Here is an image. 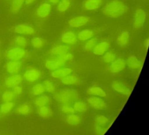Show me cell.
I'll list each match as a JSON object with an SVG mask.
<instances>
[{
    "mask_svg": "<svg viewBox=\"0 0 149 135\" xmlns=\"http://www.w3.org/2000/svg\"><path fill=\"white\" fill-rule=\"evenodd\" d=\"M127 11L126 5L120 0H112L102 8V13L109 18H116L123 15Z\"/></svg>",
    "mask_w": 149,
    "mask_h": 135,
    "instance_id": "1",
    "label": "cell"
},
{
    "mask_svg": "<svg viewBox=\"0 0 149 135\" xmlns=\"http://www.w3.org/2000/svg\"><path fill=\"white\" fill-rule=\"evenodd\" d=\"M52 5L47 1L40 3L35 9L34 17L37 20H42L47 18L52 12Z\"/></svg>",
    "mask_w": 149,
    "mask_h": 135,
    "instance_id": "2",
    "label": "cell"
},
{
    "mask_svg": "<svg viewBox=\"0 0 149 135\" xmlns=\"http://www.w3.org/2000/svg\"><path fill=\"white\" fill-rule=\"evenodd\" d=\"M27 54V51L25 48L13 46L6 51L5 56L8 61L19 60L26 57Z\"/></svg>",
    "mask_w": 149,
    "mask_h": 135,
    "instance_id": "3",
    "label": "cell"
},
{
    "mask_svg": "<svg viewBox=\"0 0 149 135\" xmlns=\"http://www.w3.org/2000/svg\"><path fill=\"white\" fill-rule=\"evenodd\" d=\"M13 30L17 35L25 36H33L37 32V30L34 26L28 23H20L16 24L13 28Z\"/></svg>",
    "mask_w": 149,
    "mask_h": 135,
    "instance_id": "4",
    "label": "cell"
},
{
    "mask_svg": "<svg viewBox=\"0 0 149 135\" xmlns=\"http://www.w3.org/2000/svg\"><path fill=\"white\" fill-rule=\"evenodd\" d=\"M146 13L142 8L136 9L134 11L133 17L132 26L135 29H139L143 28L146 22Z\"/></svg>",
    "mask_w": 149,
    "mask_h": 135,
    "instance_id": "5",
    "label": "cell"
},
{
    "mask_svg": "<svg viewBox=\"0 0 149 135\" xmlns=\"http://www.w3.org/2000/svg\"><path fill=\"white\" fill-rule=\"evenodd\" d=\"M90 21L88 17L84 15L76 16L68 21V25L72 28L79 29L86 26Z\"/></svg>",
    "mask_w": 149,
    "mask_h": 135,
    "instance_id": "6",
    "label": "cell"
},
{
    "mask_svg": "<svg viewBox=\"0 0 149 135\" xmlns=\"http://www.w3.org/2000/svg\"><path fill=\"white\" fill-rule=\"evenodd\" d=\"M40 71L35 68H31L27 69L23 74V78L27 82L34 83L38 81L41 77Z\"/></svg>",
    "mask_w": 149,
    "mask_h": 135,
    "instance_id": "7",
    "label": "cell"
},
{
    "mask_svg": "<svg viewBox=\"0 0 149 135\" xmlns=\"http://www.w3.org/2000/svg\"><path fill=\"white\" fill-rule=\"evenodd\" d=\"M47 59L45 62V67L48 69L54 70L59 68L64 67L65 62L59 57H52Z\"/></svg>",
    "mask_w": 149,
    "mask_h": 135,
    "instance_id": "8",
    "label": "cell"
},
{
    "mask_svg": "<svg viewBox=\"0 0 149 135\" xmlns=\"http://www.w3.org/2000/svg\"><path fill=\"white\" fill-rule=\"evenodd\" d=\"M88 104L93 109L99 110H103L107 108V104L105 101L100 97L92 96L87 99Z\"/></svg>",
    "mask_w": 149,
    "mask_h": 135,
    "instance_id": "9",
    "label": "cell"
},
{
    "mask_svg": "<svg viewBox=\"0 0 149 135\" xmlns=\"http://www.w3.org/2000/svg\"><path fill=\"white\" fill-rule=\"evenodd\" d=\"M62 42L67 45H74L77 42V37L72 30H68L64 32L61 37Z\"/></svg>",
    "mask_w": 149,
    "mask_h": 135,
    "instance_id": "10",
    "label": "cell"
},
{
    "mask_svg": "<svg viewBox=\"0 0 149 135\" xmlns=\"http://www.w3.org/2000/svg\"><path fill=\"white\" fill-rule=\"evenodd\" d=\"M22 64L19 60L9 61L6 64V70L11 75L18 74L22 69Z\"/></svg>",
    "mask_w": 149,
    "mask_h": 135,
    "instance_id": "11",
    "label": "cell"
},
{
    "mask_svg": "<svg viewBox=\"0 0 149 135\" xmlns=\"http://www.w3.org/2000/svg\"><path fill=\"white\" fill-rule=\"evenodd\" d=\"M110 47V44L109 42L104 40H101L97 42L92 51L95 55H102L107 52Z\"/></svg>",
    "mask_w": 149,
    "mask_h": 135,
    "instance_id": "12",
    "label": "cell"
},
{
    "mask_svg": "<svg viewBox=\"0 0 149 135\" xmlns=\"http://www.w3.org/2000/svg\"><path fill=\"white\" fill-rule=\"evenodd\" d=\"M23 78L19 74H14L8 76L5 81V84L8 88H12L16 85H19L23 81Z\"/></svg>",
    "mask_w": 149,
    "mask_h": 135,
    "instance_id": "13",
    "label": "cell"
},
{
    "mask_svg": "<svg viewBox=\"0 0 149 135\" xmlns=\"http://www.w3.org/2000/svg\"><path fill=\"white\" fill-rule=\"evenodd\" d=\"M111 88L113 90L126 96H130L132 91L131 89L127 88L123 83L118 81L113 82L111 84Z\"/></svg>",
    "mask_w": 149,
    "mask_h": 135,
    "instance_id": "14",
    "label": "cell"
},
{
    "mask_svg": "<svg viewBox=\"0 0 149 135\" xmlns=\"http://www.w3.org/2000/svg\"><path fill=\"white\" fill-rule=\"evenodd\" d=\"M126 62L123 58L116 59L111 63L109 67L110 71L112 73H117L122 71L125 68Z\"/></svg>",
    "mask_w": 149,
    "mask_h": 135,
    "instance_id": "15",
    "label": "cell"
},
{
    "mask_svg": "<svg viewBox=\"0 0 149 135\" xmlns=\"http://www.w3.org/2000/svg\"><path fill=\"white\" fill-rule=\"evenodd\" d=\"M102 3L103 0H85L84 7L85 10L93 11L99 8Z\"/></svg>",
    "mask_w": 149,
    "mask_h": 135,
    "instance_id": "16",
    "label": "cell"
},
{
    "mask_svg": "<svg viewBox=\"0 0 149 135\" xmlns=\"http://www.w3.org/2000/svg\"><path fill=\"white\" fill-rule=\"evenodd\" d=\"M72 72V70L70 68L62 67L52 71L51 75L55 78H62L70 75Z\"/></svg>",
    "mask_w": 149,
    "mask_h": 135,
    "instance_id": "17",
    "label": "cell"
},
{
    "mask_svg": "<svg viewBox=\"0 0 149 135\" xmlns=\"http://www.w3.org/2000/svg\"><path fill=\"white\" fill-rule=\"evenodd\" d=\"M70 48L67 45H56L53 47L50 51V54L52 57H58L68 52Z\"/></svg>",
    "mask_w": 149,
    "mask_h": 135,
    "instance_id": "18",
    "label": "cell"
},
{
    "mask_svg": "<svg viewBox=\"0 0 149 135\" xmlns=\"http://www.w3.org/2000/svg\"><path fill=\"white\" fill-rule=\"evenodd\" d=\"M24 5H25V0H11L10 5L11 13L14 15L18 14Z\"/></svg>",
    "mask_w": 149,
    "mask_h": 135,
    "instance_id": "19",
    "label": "cell"
},
{
    "mask_svg": "<svg viewBox=\"0 0 149 135\" xmlns=\"http://www.w3.org/2000/svg\"><path fill=\"white\" fill-rule=\"evenodd\" d=\"M95 35V32L92 30L85 29L81 30L77 35V38L80 41H87L92 38Z\"/></svg>",
    "mask_w": 149,
    "mask_h": 135,
    "instance_id": "20",
    "label": "cell"
},
{
    "mask_svg": "<svg viewBox=\"0 0 149 135\" xmlns=\"http://www.w3.org/2000/svg\"><path fill=\"white\" fill-rule=\"evenodd\" d=\"M87 93L92 96L99 97L104 98L106 96V94L105 91L101 87L94 86L90 87L87 90Z\"/></svg>",
    "mask_w": 149,
    "mask_h": 135,
    "instance_id": "21",
    "label": "cell"
},
{
    "mask_svg": "<svg viewBox=\"0 0 149 135\" xmlns=\"http://www.w3.org/2000/svg\"><path fill=\"white\" fill-rule=\"evenodd\" d=\"M14 46L25 48L27 46L28 41L26 36L21 35H17L13 40Z\"/></svg>",
    "mask_w": 149,
    "mask_h": 135,
    "instance_id": "22",
    "label": "cell"
},
{
    "mask_svg": "<svg viewBox=\"0 0 149 135\" xmlns=\"http://www.w3.org/2000/svg\"><path fill=\"white\" fill-rule=\"evenodd\" d=\"M31 45L36 49H41L45 46L46 41L41 37L34 36L31 38L30 41Z\"/></svg>",
    "mask_w": 149,
    "mask_h": 135,
    "instance_id": "23",
    "label": "cell"
},
{
    "mask_svg": "<svg viewBox=\"0 0 149 135\" xmlns=\"http://www.w3.org/2000/svg\"><path fill=\"white\" fill-rule=\"evenodd\" d=\"M126 64L131 69H136L141 67V64L139 60L135 56L131 55L127 57Z\"/></svg>",
    "mask_w": 149,
    "mask_h": 135,
    "instance_id": "24",
    "label": "cell"
},
{
    "mask_svg": "<svg viewBox=\"0 0 149 135\" xmlns=\"http://www.w3.org/2000/svg\"><path fill=\"white\" fill-rule=\"evenodd\" d=\"M130 34L129 31L124 30L118 34V36L117 42L121 46H125L128 44L130 39Z\"/></svg>",
    "mask_w": 149,
    "mask_h": 135,
    "instance_id": "25",
    "label": "cell"
},
{
    "mask_svg": "<svg viewBox=\"0 0 149 135\" xmlns=\"http://www.w3.org/2000/svg\"><path fill=\"white\" fill-rule=\"evenodd\" d=\"M61 79V82L66 85H76L80 82V80L77 76L74 75H69Z\"/></svg>",
    "mask_w": 149,
    "mask_h": 135,
    "instance_id": "26",
    "label": "cell"
},
{
    "mask_svg": "<svg viewBox=\"0 0 149 135\" xmlns=\"http://www.w3.org/2000/svg\"><path fill=\"white\" fill-rule=\"evenodd\" d=\"M56 10L60 13H63L68 10L70 5V0H60L56 4Z\"/></svg>",
    "mask_w": 149,
    "mask_h": 135,
    "instance_id": "27",
    "label": "cell"
},
{
    "mask_svg": "<svg viewBox=\"0 0 149 135\" xmlns=\"http://www.w3.org/2000/svg\"><path fill=\"white\" fill-rule=\"evenodd\" d=\"M32 111L31 106L28 104H23L16 108V113L21 116H26L29 115Z\"/></svg>",
    "mask_w": 149,
    "mask_h": 135,
    "instance_id": "28",
    "label": "cell"
},
{
    "mask_svg": "<svg viewBox=\"0 0 149 135\" xmlns=\"http://www.w3.org/2000/svg\"><path fill=\"white\" fill-rule=\"evenodd\" d=\"M49 102V98L47 95H41L39 96L34 100V104L36 107H41L45 106Z\"/></svg>",
    "mask_w": 149,
    "mask_h": 135,
    "instance_id": "29",
    "label": "cell"
},
{
    "mask_svg": "<svg viewBox=\"0 0 149 135\" xmlns=\"http://www.w3.org/2000/svg\"><path fill=\"white\" fill-rule=\"evenodd\" d=\"M71 114L68 115L66 116V123L70 125H77L79 124L81 122V118L78 115Z\"/></svg>",
    "mask_w": 149,
    "mask_h": 135,
    "instance_id": "30",
    "label": "cell"
},
{
    "mask_svg": "<svg viewBox=\"0 0 149 135\" xmlns=\"http://www.w3.org/2000/svg\"><path fill=\"white\" fill-rule=\"evenodd\" d=\"M37 113L38 115L42 118H47L52 115V111L51 109L46 105L39 107Z\"/></svg>",
    "mask_w": 149,
    "mask_h": 135,
    "instance_id": "31",
    "label": "cell"
},
{
    "mask_svg": "<svg viewBox=\"0 0 149 135\" xmlns=\"http://www.w3.org/2000/svg\"><path fill=\"white\" fill-rule=\"evenodd\" d=\"M15 104L13 102H4L0 107V112L4 115L8 114L14 107Z\"/></svg>",
    "mask_w": 149,
    "mask_h": 135,
    "instance_id": "32",
    "label": "cell"
},
{
    "mask_svg": "<svg viewBox=\"0 0 149 135\" xmlns=\"http://www.w3.org/2000/svg\"><path fill=\"white\" fill-rule=\"evenodd\" d=\"M46 91L43 84L37 83L35 84L31 90V93L34 96H39L42 95Z\"/></svg>",
    "mask_w": 149,
    "mask_h": 135,
    "instance_id": "33",
    "label": "cell"
},
{
    "mask_svg": "<svg viewBox=\"0 0 149 135\" xmlns=\"http://www.w3.org/2000/svg\"><path fill=\"white\" fill-rule=\"evenodd\" d=\"M73 108H74L75 112L76 111L79 113L85 112L88 109L87 104L85 103L82 102H75L73 105Z\"/></svg>",
    "mask_w": 149,
    "mask_h": 135,
    "instance_id": "34",
    "label": "cell"
},
{
    "mask_svg": "<svg viewBox=\"0 0 149 135\" xmlns=\"http://www.w3.org/2000/svg\"><path fill=\"white\" fill-rule=\"evenodd\" d=\"M98 42V39L97 38L93 37L89 39L85 42L84 44V48L87 51L92 50Z\"/></svg>",
    "mask_w": 149,
    "mask_h": 135,
    "instance_id": "35",
    "label": "cell"
},
{
    "mask_svg": "<svg viewBox=\"0 0 149 135\" xmlns=\"http://www.w3.org/2000/svg\"><path fill=\"white\" fill-rule=\"evenodd\" d=\"M15 96L13 91L8 90H6L4 91L2 95V101L4 102H13L15 99Z\"/></svg>",
    "mask_w": 149,
    "mask_h": 135,
    "instance_id": "36",
    "label": "cell"
},
{
    "mask_svg": "<svg viewBox=\"0 0 149 135\" xmlns=\"http://www.w3.org/2000/svg\"><path fill=\"white\" fill-rule=\"evenodd\" d=\"M94 121L96 125L101 126H105L108 124L109 122L108 118L103 115L97 116L95 117Z\"/></svg>",
    "mask_w": 149,
    "mask_h": 135,
    "instance_id": "37",
    "label": "cell"
},
{
    "mask_svg": "<svg viewBox=\"0 0 149 135\" xmlns=\"http://www.w3.org/2000/svg\"><path fill=\"white\" fill-rule=\"evenodd\" d=\"M116 59V55L111 52H106L103 56L102 60L104 62L106 63H111Z\"/></svg>",
    "mask_w": 149,
    "mask_h": 135,
    "instance_id": "38",
    "label": "cell"
},
{
    "mask_svg": "<svg viewBox=\"0 0 149 135\" xmlns=\"http://www.w3.org/2000/svg\"><path fill=\"white\" fill-rule=\"evenodd\" d=\"M42 84L45 87V90L49 93H53L55 91V86L54 84L49 80H45Z\"/></svg>",
    "mask_w": 149,
    "mask_h": 135,
    "instance_id": "39",
    "label": "cell"
},
{
    "mask_svg": "<svg viewBox=\"0 0 149 135\" xmlns=\"http://www.w3.org/2000/svg\"><path fill=\"white\" fill-rule=\"evenodd\" d=\"M60 110L62 112L65 114L69 115V114H74L75 113L74 108L71 106L67 105H63L60 108Z\"/></svg>",
    "mask_w": 149,
    "mask_h": 135,
    "instance_id": "40",
    "label": "cell"
},
{
    "mask_svg": "<svg viewBox=\"0 0 149 135\" xmlns=\"http://www.w3.org/2000/svg\"><path fill=\"white\" fill-rule=\"evenodd\" d=\"M12 91L13 94H14L15 97H18L21 95L22 94L23 89L22 87L20 86L19 85H16L12 87Z\"/></svg>",
    "mask_w": 149,
    "mask_h": 135,
    "instance_id": "41",
    "label": "cell"
},
{
    "mask_svg": "<svg viewBox=\"0 0 149 135\" xmlns=\"http://www.w3.org/2000/svg\"><path fill=\"white\" fill-rule=\"evenodd\" d=\"M59 57L66 62L67 61H70L73 59V55L71 53L67 52L61 55Z\"/></svg>",
    "mask_w": 149,
    "mask_h": 135,
    "instance_id": "42",
    "label": "cell"
},
{
    "mask_svg": "<svg viewBox=\"0 0 149 135\" xmlns=\"http://www.w3.org/2000/svg\"><path fill=\"white\" fill-rule=\"evenodd\" d=\"M94 132L96 135H103L105 132V131L102 126L96 125L94 128Z\"/></svg>",
    "mask_w": 149,
    "mask_h": 135,
    "instance_id": "43",
    "label": "cell"
},
{
    "mask_svg": "<svg viewBox=\"0 0 149 135\" xmlns=\"http://www.w3.org/2000/svg\"><path fill=\"white\" fill-rule=\"evenodd\" d=\"M37 0H25V5L30 6L34 4Z\"/></svg>",
    "mask_w": 149,
    "mask_h": 135,
    "instance_id": "44",
    "label": "cell"
},
{
    "mask_svg": "<svg viewBox=\"0 0 149 135\" xmlns=\"http://www.w3.org/2000/svg\"><path fill=\"white\" fill-rule=\"evenodd\" d=\"M60 1V0H47V1L51 3L52 5H54L57 4Z\"/></svg>",
    "mask_w": 149,
    "mask_h": 135,
    "instance_id": "45",
    "label": "cell"
},
{
    "mask_svg": "<svg viewBox=\"0 0 149 135\" xmlns=\"http://www.w3.org/2000/svg\"><path fill=\"white\" fill-rule=\"evenodd\" d=\"M149 38H147V39L145 40V41L144 46L146 48H148V46H149Z\"/></svg>",
    "mask_w": 149,
    "mask_h": 135,
    "instance_id": "46",
    "label": "cell"
}]
</instances>
